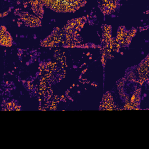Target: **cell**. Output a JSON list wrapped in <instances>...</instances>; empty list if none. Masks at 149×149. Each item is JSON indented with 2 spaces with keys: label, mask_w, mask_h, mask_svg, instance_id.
Masks as SVG:
<instances>
[{
  "label": "cell",
  "mask_w": 149,
  "mask_h": 149,
  "mask_svg": "<svg viewBox=\"0 0 149 149\" xmlns=\"http://www.w3.org/2000/svg\"><path fill=\"white\" fill-rule=\"evenodd\" d=\"M51 3L46 5L51 8L54 9L58 12L72 11L74 9V6L77 5L76 1H49Z\"/></svg>",
  "instance_id": "cell-1"
},
{
  "label": "cell",
  "mask_w": 149,
  "mask_h": 149,
  "mask_svg": "<svg viewBox=\"0 0 149 149\" xmlns=\"http://www.w3.org/2000/svg\"><path fill=\"white\" fill-rule=\"evenodd\" d=\"M113 102L111 94L107 93V94L104 95L102 99L101 106L102 109L111 110L113 108Z\"/></svg>",
  "instance_id": "cell-2"
},
{
  "label": "cell",
  "mask_w": 149,
  "mask_h": 149,
  "mask_svg": "<svg viewBox=\"0 0 149 149\" xmlns=\"http://www.w3.org/2000/svg\"><path fill=\"white\" fill-rule=\"evenodd\" d=\"M22 19L26 22L27 25L31 27L38 26L40 23V20L37 18H36L34 16L29 15V13L24 15V16L22 17Z\"/></svg>",
  "instance_id": "cell-3"
},
{
  "label": "cell",
  "mask_w": 149,
  "mask_h": 149,
  "mask_svg": "<svg viewBox=\"0 0 149 149\" xmlns=\"http://www.w3.org/2000/svg\"><path fill=\"white\" fill-rule=\"evenodd\" d=\"M102 4L100 5H101L102 7L101 8V10L105 13H110L112 12L115 8V4H114V2L113 1H103L102 2Z\"/></svg>",
  "instance_id": "cell-4"
},
{
  "label": "cell",
  "mask_w": 149,
  "mask_h": 149,
  "mask_svg": "<svg viewBox=\"0 0 149 149\" xmlns=\"http://www.w3.org/2000/svg\"><path fill=\"white\" fill-rule=\"evenodd\" d=\"M1 43L3 45L9 46L11 45V38L10 35L6 33H3L1 31Z\"/></svg>",
  "instance_id": "cell-5"
},
{
  "label": "cell",
  "mask_w": 149,
  "mask_h": 149,
  "mask_svg": "<svg viewBox=\"0 0 149 149\" xmlns=\"http://www.w3.org/2000/svg\"><path fill=\"white\" fill-rule=\"evenodd\" d=\"M140 72L141 73V76H143L144 78L146 76H147L148 75V62L147 61L141 65L140 68L139 69V72Z\"/></svg>",
  "instance_id": "cell-6"
}]
</instances>
